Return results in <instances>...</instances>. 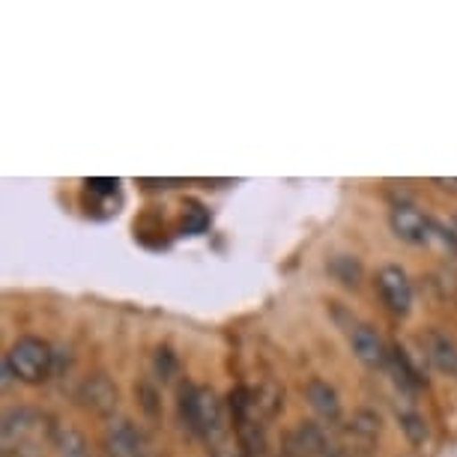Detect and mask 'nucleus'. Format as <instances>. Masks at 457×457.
Here are the masks:
<instances>
[{
  "mask_svg": "<svg viewBox=\"0 0 457 457\" xmlns=\"http://www.w3.org/2000/svg\"><path fill=\"white\" fill-rule=\"evenodd\" d=\"M177 410H179L183 425L192 430L195 436L210 443V439L221 434V401L215 398V392L206 389V386L186 383L183 389H179Z\"/></svg>",
  "mask_w": 457,
  "mask_h": 457,
  "instance_id": "nucleus-1",
  "label": "nucleus"
},
{
  "mask_svg": "<svg viewBox=\"0 0 457 457\" xmlns=\"http://www.w3.org/2000/svg\"><path fill=\"white\" fill-rule=\"evenodd\" d=\"M54 356L57 353L51 350V344H46L42 338H19L6 353V365H10L12 377L24 386H42L46 379L54 374Z\"/></svg>",
  "mask_w": 457,
  "mask_h": 457,
  "instance_id": "nucleus-2",
  "label": "nucleus"
},
{
  "mask_svg": "<svg viewBox=\"0 0 457 457\" xmlns=\"http://www.w3.org/2000/svg\"><path fill=\"white\" fill-rule=\"evenodd\" d=\"M347 338H350V350L361 365L368 370H386L389 368V350L386 341L379 338V332L374 329L370 323H361L353 317L350 326H347Z\"/></svg>",
  "mask_w": 457,
  "mask_h": 457,
  "instance_id": "nucleus-3",
  "label": "nucleus"
},
{
  "mask_svg": "<svg viewBox=\"0 0 457 457\" xmlns=\"http://www.w3.org/2000/svg\"><path fill=\"white\" fill-rule=\"evenodd\" d=\"M377 293L395 317H407L412 312V284L401 266L389 263L377 272Z\"/></svg>",
  "mask_w": 457,
  "mask_h": 457,
  "instance_id": "nucleus-4",
  "label": "nucleus"
},
{
  "mask_svg": "<svg viewBox=\"0 0 457 457\" xmlns=\"http://www.w3.org/2000/svg\"><path fill=\"white\" fill-rule=\"evenodd\" d=\"M389 224H392V234L407 245H428L430 243V224L428 215H421L412 204H398L389 215Z\"/></svg>",
  "mask_w": 457,
  "mask_h": 457,
  "instance_id": "nucleus-5",
  "label": "nucleus"
},
{
  "mask_svg": "<svg viewBox=\"0 0 457 457\" xmlns=\"http://www.w3.org/2000/svg\"><path fill=\"white\" fill-rule=\"evenodd\" d=\"M75 398H79V403L84 410L99 412V416H111V412L117 410V403H120V392H117V386L111 383V377L93 374V377H87L81 383V389H79Z\"/></svg>",
  "mask_w": 457,
  "mask_h": 457,
  "instance_id": "nucleus-6",
  "label": "nucleus"
},
{
  "mask_svg": "<svg viewBox=\"0 0 457 457\" xmlns=\"http://www.w3.org/2000/svg\"><path fill=\"white\" fill-rule=\"evenodd\" d=\"M108 457H144V439L129 419H111L105 428Z\"/></svg>",
  "mask_w": 457,
  "mask_h": 457,
  "instance_id": "nucleus-7",
  "label": "nucleus"
},
{
  "mask_svg": "<svg viewBox=\"0 0 457 457\" xmlns=\"http://www.w3.org/2000/svg\"><path fill=\"white\" fill-rule=\"evenodd\" d=\"M287 452L293 457H329V443H326V434L314 421H299L296 430L287 436Z\"/></svg>",
  "mask_w": 457,
  "mask_h": 457,
  "instance_id": "nucleus-8",
  "label": "nucleus"
},
{
  "mask_svg": "<svg viewBox=\"0 0 457 457\" xmlns=\"http://www.w3.org/2000/svg\"><path fill=\"white\" fill-rule=\"evenodd\" d=\"M421 344H425V353L430 359L439 374H448V377H457V344L448 338L445 332L439 329H428L421 335Z\"/></svg>",
  "mask_w": 457,
  "mask_h": 457,
  "instance_id": "nucleus-9",
  "label": "nucleus"
},
{
  "mask_svg": "<svg viewBox=\"0 0 457 457\" xmlns=\"http://www.w3.org/2000/svg\"><path fill=\"white\" fill-rule=\"evenodd\" d=\"M305 401H308V407H312L323 421H329V425H335V421L341 419V398H338V392L326 383V379H320V377L308 379Z\"/></svg>",
  "mask_w": 457,
  "mask_h": 457,
  "instance_id": "nucleus-10",
  "label": "nucleus"
},
{
  "mask_svg": "<svg viewBox=\"0 0 457 457\" xmlns=\"http://www.w3.org/2000/svg\"><path fill=\"white\" fill-rule=\"evenodd\" d=\"M389 370L395 374V379L401 383V389H407V392H419L421 386H425V377H421V370L412 365L410 353L403 347H392L389 350Z\"/></svg>",
  "mask_w": 457,
  "mask_h": 457,
  "instance_id": "nucleus-11",
  "label": "nucleus"
},
{
  "mask_svg": "<svg viewBox=\"0 0 457 457\" xmlns=\"http://www.w3.org/2000/svg\"><path fill=\"white\" fill-rule=\"evenodd\" d=\"M398 421H401V430L407 434L410 445L412 448H425L430 443V428L421 412L416 410H398Z\"/></svg>",
  "mask_w": 457,
  "mask_h": 457,
  "instance_id": "nucleus-12",
  "label": "nucleus"
},
{
  "mask_svg": "<svg viewBox=\"0 0 457 457\" xmlns=\"http://www.w3.org/2000/svg\"><path fill=\"white\" fill-rule=\"evenodd\" d=\"M329 272L344 284V287H350V290H356L359 284H361V278H365V270H361V263L356 261V257H350V254L332 257Z\"/></svg>",
  "mask_w": 457,
  "mask_h": 457,
  "instance_id": "nucleus-13",
  "label": "nucleus"
},
{
  "mask_svg": "<svg viewBox=\"0 0 457 457\" xmlns=\"http://www.w3.org/2000/svg\"><path fill=\"white\" fill-rule=\"evenodd\" d=\"M153 370H156V379L159 383H170L177 374H179V359L177 353L170 347H159L156 356H153Z\"/></svg>",
  "mask_w": 457,
  "mask_h": 457,
  "instance_id": "nucleus-14",
  "label": "nucleus"
},
{
  "mask_svg": "<svg viewBox=\"0 0 457 457\" xmlns=\"http://www.w3.org/2000/svg\"><path fill=\"white\" fill-rule=\"evenodd\" d=\"M137 401H141V407H144V412L150 419L159 416L162 403H159V392H156V386H153V383H141V386H137Z\"/></svg>",
  "mask_w": 457,
  "mask_h": 457,
  "instance_id": "nucleus-15",
  "label": "nucleus"
},
{
  "mask_svg": "<svg viewBox=\"0 0 457 457\" xmlns=\"http://www.w3.org/2000/svg\"><path fill=\"white\" fill-rule=\"evenodd\" d=\"M87 192L93 195H114L117 179H87Z\"/></svg>",
  "mask_w": 457,
  "mask_h": 457,
  "instance_id": "nucleus-16",
  "label": "nucleus"
},
{
  "mask_svg": "<svg viewBox=\"0 0 457 457\" xmlns=\"http://www.w3.org/2000/svg\"><path fill=\"white\" fill-rule=\"evenodd\" d=\"M434 183H436V186H443V188H448V192H457V177H452V179H445V177H434Z\"/></svg>",
  "mask_w": 457,
  "mask_h": 457,
  "instance_id": "nucleus-17",
  "label": "nucleus"
}]
</instances>
